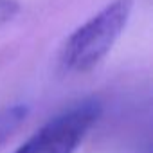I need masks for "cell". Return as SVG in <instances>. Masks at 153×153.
I'll return each instance as SVG.
<instances>
[{"label": "cell", "instance_id": "obj_1", "mask_svg": "<svg viewBox=\"0 0 153 153\" xmlns=\"http://www.w3.org/2000/svg\"><path fill=\"white\" fill-rule=\"evenodd\" d=\"M131 7L133 0H114L79 25L61 47V68L72 74L92 70L119 40L131 15Z\"/></svg>", "mask_w": 153, "mask_h": 153}, {"label": "cell", "instance_id": "obj_2", "mask_svg": "<svg viewBox=\"0 0 153 153\" xmlns=\"http://www.w3.org/2000/svg\"><path fill=\"white\" fill-rule=\"evenodd\" d=\"M101 112L103 105L97 97L76 101L42 124L15 153H74L99 121Z\"/></svg>", "mask_w": 153, "mask_h": 153}, {"label": "cell", "instance_id": "obj_3", "mask_svg": "<svg viewBox=\"0 0 153 153\" xmlns=\"http://www.w3.org/2000/svg\"><path fill=\"white\" fill-rule=\"evenodd\" d=\"M27 114H29V108L22 103L7 105L4 108H0V148L22 126V123L27 119Z\"/></svg>", "mask_w": 153, "mask_h": 153}, {"label": "cell", "instance_id": "obj_4", "mask_svg": "<svg viewBox=\"0 0 153 153\" xmlns=\"http://www.w3.org/2000/svg\"><path fill=\"white\" fill-rule=\"evenodd\" d=\"M20 11L16 0H0V27L9 24Z\"/></svg>", "mask_w": 153, "mask_h": 153}]
</instances>
